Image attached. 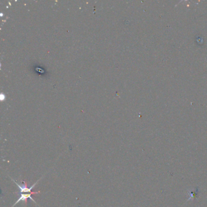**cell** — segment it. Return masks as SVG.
Wrapping results in <instances>:
<instances>
[{
    "mask_svg": "<svg viewBox=\"0 0 207 207\" xmlns=\"http://www.w3.org/2000/svg\"><path fill=\"white\" fill-rule=\"evenodd\" d=\"M40 193V191H37V192H32L30 193H21L20 196L19 197L18 199L17 200V201L12 205V207H13L15 205H16L17 204H18L20 202H23L24 203H25L26 205H27V199H31L35 204H36L35 201L31 197L32 194H38Z\"/></svg>",
    "mask_w": 207,
    "mask_h": 207,
    "instance_id": "6da1fadb",
    "label": "cell"
},
{
    "mask_svg": "<svg viewBox=\"0 0 207 207\" xmlns=\"http://www.w3.org/2000/svg\"><path fill=\"white\" fill-rule=\"evenodd\" d=\"M13 182H14V183L18 186V188H19V190H20V192H18V193H32V191H31V190H32V189L35 186V185L37 183V182L39 181V180L37 182H35L34 184H33L32 185V186H31V187H27V182H25V181H24L23 182V185H20L19 183H18L16 181H15L14 180H13V179H12Z\"/></svg>",
    "mask_w": 207,
    "mask_h": 207,
    "instance_id": "7a4b0ae2",
    "label": "cell"
}]
</instances>
